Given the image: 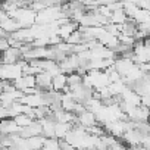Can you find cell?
<instances>
[{
	"label": "cell",
	"instance_id": "cell-1",
	"mask_svg": "<svg viewBox=\"0 0 150 150\" xmlns=\"http://www.w3.org/2000/svg\"><path fill=\"white\" fill-rule=\"evenodd\" d=\"M53 91L56 93H65L68 90V75L66 74H59L56 77H53V84H52Z\"/></svg>",
	"mask_w": 150,
	"mask_h": 150
}]
</instances>
